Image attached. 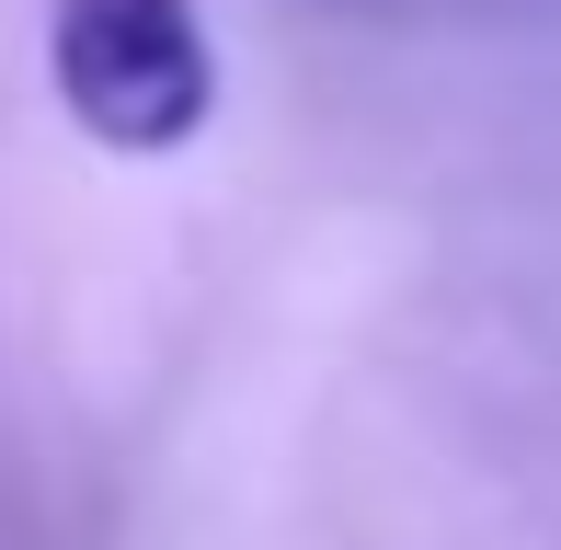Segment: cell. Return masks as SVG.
<instances>
[{"mask_svg": "<svg viewBox=\"0 0 561 550\" xmlns=\"http://www.w3.org/2000/svg\"><path fill=\"white\" fill-rule=\"evenodd\" d=\"M46 81L81 138L161 161L218 115V46L195 0H46Z\"/></svg>", "mask_w": 561, "mask_h": 550, "instance_id": "1", "label": "cell"}]
</instances>
